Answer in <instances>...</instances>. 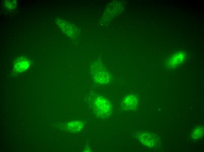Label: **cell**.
Here are the masks:
<instances>
[{
  "instance_id": "obj_1",
  "label": "cell",
  "mask_w": 204,
  "mask_h": 152,
  "mask_svg": "<svg viewBox=\"0 0 204 152\" xmlns=\"http://www.w3.org/2000/svg\"><path fill=\"white\" fill-rule=\"evenodd\" d=\"M94 80L101 84H106L110 80V75L108 71L101 67H94L91 69Z\"/></svg>"
},
{
  "instance_id": "obj_2",
  "label": "cell",
  "mask_w": 204,
  "mask_h": 152,
  "mask_svg": "<svg viewBox=\"0 0 204 152\" xmlns=\"http://www.w3.org/2000/svg\"><path fill=\"white\" fill-rule=\"evenodd\" d=\"M94 106L98 113L102 116H106L112 109L110 103L105 99L98 97L95 99Z\"/></svg>"
},
{
  "instance_id": "obj_3",
  "label": "cell",
  "mask_w": 204,
  "mask_h": 152,
  "mask_svg": "<svg viewBox=\"0 0 204 152\" xmlns=\"http://www.w3.org/2000/svg\"><path fill=\"white\" fill-rule=\"evenodd\" d=\"M29 65V61L27 59L22 57L19 58L16 61L14 68L16 71L21 72L27 70Z\"/></svg>"
},
{
  "instance_id": "obj_4",
  "label": "cell",
  "mask_w": 204,
  "mask_h": 152,
  "mask_svg": "<svg viewBox=\"0 0 204 152\" xmlns=\"http://www.w3.org/2000/svg\"><path fill=\"white\" fill-rule=\"evenodd\" d=\"M136 97L132 95L127 96L123 101V106L126 109H132L134 108L137 104Z\"/></svg>"
},
{
  "instance_id": "obj_5",
  "label": "cell",
  "mask_w": 204,
  "mask_h": 152,
  "mask_svg": "<svg viewBox=\"0 0 204 152\" xmlns=\"http://www.w3.org/2000/svg\"><path fill=\"white\" fill-rule=\"evenodd\" d=\"M185 57L184 53L182 52L177 53L171 58L169 65L171 67L175 66L182 62Z\"/></svg>"
},
{
  "instance_id": "obj_6",
  "label": "cell",
  "mask_w": 204,
  "mask_h": 152,
  "mask_svg": "<svg viewBox=\"0 0 204 152\" xmlns=\"http://www.w3.org/2000/svg\"><path fill=\"white\" fill-rule=\"evenodd\" d=\"M69 127L72 130L78 131L82 129L83 125L81 122H79L72 121L69 124Z\"/></svg>"
},
{
  "instance_id": "obj_7",
  "label": "cell",
  "mask_w": 204,
  "mask_h": 152,
  "mask_svg": "<svg viewBox=\"0 0 204 152\" xmlns=\"http://www.w3.org/2000/svg\"><path fill=\"white\" fill-rule=\"evenodd\" d=\"M203 128L197 127L194 131L193 134V137L194 139H198L203 134Z\"/></svg>"
},
{
  "instance_id": "obj_8",
  "label": "cell",
  "mask_w": 204,
  "mask_h": 152,
  "mask_svg": "<svg viewBox=\"0 0 204 152\" xmlns=\"http://www.w3.org/2000/svg\"><path fill=\"white\" fill-rule=\"evenodd\" d=\"M8 1V4L6 3V6H7L8 7V8H10V6H11V8H13V7L15 6L16 3H15V1Z\"/></svg>"
}]
</instances>
